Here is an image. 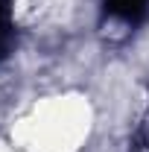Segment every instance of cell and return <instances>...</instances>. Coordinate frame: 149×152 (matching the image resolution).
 Segmentation results:
<instances>
[{"label":"cell","instance_id":"obj_1","mask_svg":"<svg viewBox=\"0 0 149 152\" xmlns=\"http://www.w3.org/2000/svg\"><path fill=\"white\" fill-rule=\"evenodd\" d=\"M102 12L120 23H140L149 12V0H102Z\"/></svg>","mask_w":149,"mask_h":152},{"label":"cell","instance_id":"obj_2","mask_svg":"<svg viewBox=\"0 0 149 152\" xmlns=\"http://www.w3.org/2000/svg\"><path fill=\"white\" fill-rule=\"evenodd\" d=\"M15 47V20H12V3L0 0V61Z\"/></svg>","mask_w":149,"mask_h":152}]
</instances>
